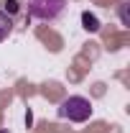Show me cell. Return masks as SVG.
<instances>
[{"label": "cell", "mask_w": 130, "mask_h": 133, "mask_svg": "<svg viewBox=\"0 0 130 133\" xmlns=\"http://www.w3.org/2000/svg\"><path fill=\"white\" fill-rule=\"evenodd\" d=\"M92 113H95L92 102L87 97H82V95H71L59 105V118L71 120V123H84V120L92 118Z\"/></svg>", "instance_id": "cell-1"}, {"label": "cell", "mask_w": 130, "mask_h": 133, "mask_svg": "<svg viewBox=\"0 0 130 133\" xmlns=\"http://www.w3.org/2000/svg\"><path fill=\"white\" fill-rule=\"evenodd\" d=\"M28 16H33L36 21H59L66 10V0H26Z\"/></svg>", "instance_id": "cell-2"}, {"label": "cell", "mask_w": 130, "mask_h": 133, "mask_svg": "<svg viewBox=\"0 0 130 133\" xmlns=\"http://www.w3.org/2000/svg\"><path fill=\"white\" fill-rule=\"evenodd\" d=\"M10 31H13V18L8 16V13H3V10H0V44L10 36Z\"/></svg>", "instance_id": "cell-3"}, {"label": "cell", "mask_w": 130, "mask_h": 133, "mask_svg": "<svg viewBox=\"0 0 130 133\" xmlns=\"http://www.w3.org/2000/svg\"><path fill=\"white\" fill-rule=\"evenodd\" d=\"M82 23H84V28H87V31H92V33L99 31V21L92 16V13H82Z\"/></svg>", "instance_id": "cell-4"}, {"label": "cell", "mask_w": 130, "mask_h": 133, "mask_svg": "<svg viewBox=\"0 0 130 133\" xmlns=\"http://www.w3.org/2000/svg\"><path fill=\"white\" fill-rule=\"evenodd\" d=\"M3 5H5V10H3V13H8L10 18L16 16L18 8H20V5H18V0H3Z\"/></svg>", "instance_id": "cell-5"}, {"label": "cell", "mask_w": 130, "mask_h": 133, "mask_svg": "<svg viewBox=\"0 0 130 133\" xmlns=\"http://www.w3.org/2000/svg\"><path fill=\"white\" fill-rule=\"evenodd\" d=\"M0 133H3V131H0Z\"/></svg>", "instance_id": "cell-6"}]
</instances>
